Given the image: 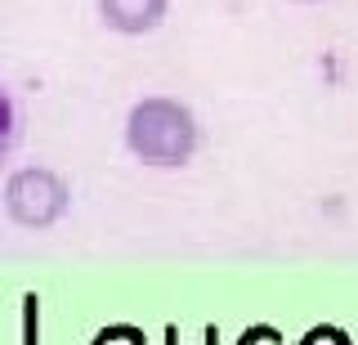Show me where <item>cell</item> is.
<instances>
[{
	"label": "cell",
	"instance_id": "obj_3",
	"mask_svg": "<svg viewBox=\"0 0 358 345\" xmlns=\"http://www.w3.org/2000/svg\"><path fill=\"white\" fill-rule=\"evenodd\" d=\"M171 0H99V18L117 36H148L162 27Z\"/></svg>",
	"mask_w": 358,
	"mask_h": 345
},
{
	"label": "cell",
	"instance_id": "obj_2",
	"mask_svg": "<svg viewBox=\"0 0 358 345\" xmlns=\"http://www.w3.org/2000/svg\"><path fill=\"white\" fill-rule=\"evenodd\" d=\"M72 206V184L50 166H18L5 180V216L18 229H50Z\"/></svg>",
	"mask_w": 358,
	"mask_h": 345
},
{
	"label": "cell",
	"instance_id": "obj_1",
	"mask_svg": "<svg viewBox=\"0 0 358 345\" xmlns=\"http://www.w3.org/2000/svg\"><path fill=\"white\" fill-rule=\"evenodd\" d=\"M201 143L197 113L179 99L148 94L126 113V148L143 166H188Z\"/></svg>",
	"mask_w": 358,
	"mask_h": 345
},
{
	"label": "cell",
	"instance_id": "obj_4",
	"mask_svg": "<svg viewBox=\"0 0 358 345\" xmlns=\"http://www.w3.org/2000/svg\"><path fill=\"white\" fill-rule=\"evenodd\" d=\"M14 139H18V108H14V99L5 94V85H0V162L9 157Z\"/></svg>",
	"mask_w": 358,
	"mask_h": 345
},
{
	"label": "cell",
	"instance_id": "obj_5",
	"mask_svg": "<svg viewBox=\"0 0 358 345\" xmlns=\"http://www.w3.org/2000/svg\"><path fill=\"white\" fill-rule=\"evenodd\" d=\"M296 5H313V0H296Z\"/></svg>",
	"mask_w": 358,
	"mask_h": 345
}]
</instances>
